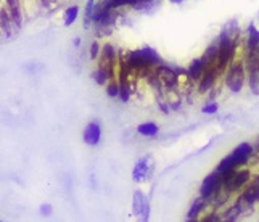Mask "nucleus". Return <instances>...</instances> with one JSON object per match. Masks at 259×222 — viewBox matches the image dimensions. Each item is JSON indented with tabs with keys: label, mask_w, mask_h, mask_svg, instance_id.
Here are the masks:
<instances>
[{
	"label": "nucleus",
	"mask_w": 259,
	"mask_h": 222,
	"mask_svg": "<svg viewBox=\"0 0 259 222\" xmlns=\"http://www.w3.org/2000/svg\"><path fill=\"white\" fill-rule=\"evenodd\" d=\"M126 60H127V63H129L132 71H136V73H145V74L150 69H155V68L163 65L161 57H159L158 53L150 47H144V49L129 52Z\"/></svg>",
	"instance_id": "nucleus-1"
},
{
	"label": "nucleus",
	"mask_w": 259,
	"mask_h": 222,
	"mask_svg": "<svg viewBox=\"0 0 259 222\" xmlns=\"http://www.w3.org/2000/svg\"><path fill=\"white\" fill-rule=\"evenodd\" d=\"M95 5L97 2L95 0H87V5H85V12H84V26H89L92 23V18H94V10H95Z\"/></svg>",
	"instance_id": "nucleus-19"
},
{
	"label": "nucleus",
	"mask_w": 259,
	"mask_h": 222,
	"mask_svg": "<svg viewBox=\"0 0 259 222\" xmlns=\"http://www.w3.org/2000/svg\"><path fill=\"white\" fill-rule=\"evenodd\" d=\"M246 81H248V73L245 66V58L243 57L235 58L224 73V84L232 94H238L243 91Z\"/></svg>",
	"instance_id": "nucleus-2"
},
{
	"label": "nucleus",
	"mask_w": 259,
	"mask_h": 222,
	"mask_svg": "<svg viewBox=\"0 0 259 222\" xmlns=\"http://www.w3.org/2000/svg\"><path fill=\"white\" fill-rule=\"evenodd\" d=\"M218 110H219V105L216 102H209V103H206L201 108V113L203 114H216Z\"/></svg>",
	"instance_id": "nucleus-24"
},
{
	"label": "nucleus",
	"mask_w": 259,
	"mask_h": 222,
	"mask_svg": "<svg viewBox=\"0 0 259 222\" xmlns=\"http://www.w3.org/2000/svg\"><path fill=\"white\" fill-rule=\"evenodd\" d=\"M206 69H208V68H206V65H204L203 58H195V60L192 61V63H190L189 66H187L184 76H185L187 79H189V81H192V82H198Z\"/></svg>",
	"instance_id": "nucleus-10"
},
{
	"label": "nucleus",
	"mask_w": 259,
	"mask_h": 222,
	"mask_svg": "<svg viewBox=\"0 0 259 222\" xmlns=\"http://www.w3.org/2000/svg\"><path fill=\"white\" fill-rule=\"evenodd\" d=\"M119 92H121L119 82L116 79H110L108 84H106V95L111 97V99H116V97H119Z\"/></svg>",
	"instance_id": "nucleus-18"
},
{
	"label": "nucleus",
	"mask_w": 259,
	"mask_h": 222,
	"mask_svg": "<svg viewBox=\"0 0 259 222\" xmlns=\"http://www.w3.org/2000/svg\"><path fill=\"white\" fill-rule=\"evenodd\" d=\"M81 43V39H74V46H79Z\"/></svg>",
	"instance_id": "nucleus-31"
},
{
	"label": "nucleus",
	"mask_w": 259,
	"mask_h": 222,
	"mask_svg": "<svg viewBox=\"0 0 259 222\" xmlns=\"http://www.w3.org/2000/svg\"><path fill=\"white\" fill-rule=\"evenodd\" d=\"M201 222H221V217L218 214H208Z\"/></svg>",
	"instance_id": "nucleus-27"
},
{
	"label": "nucleus",
	"mask_w": 259,
	"mask_h": 222,
	"mask_svg": "<svg viewBox=\"0 0 259 222\" xmlns=\"http://www.w3.org/2000/svg\"><path fill=\"white\" fill-rule=\"evenodd\" d=\"M39 212H40V214H42V216H46V217H49V216H52V212H53V209H52V206L49 205V203H46V205H42V206H40Z\"/></svg>",
	"instance_id": "nucleus-26"
},
{
	"label": "nucleus",
	"mask_w": 259,
	"mask_h": 222,
	"mask_svg": "<svg viewBox=\"0 0 259 222\" xmlns=\"http://www.w3.org/2000/svg\"><path fill=\"white\" fill-rule=\"evenodd\" d=\"M222 177H224V190L229 193H237L238 190H243L251 182V172L248 169H240V167L227 174H222Z\"/></svg>",
	"instance_id": "nucleus-3"
},
{
	"label": "nucleus",
	"mask_w": 259,
	"mask_h": 222,
	"mask_svg": "<svg viewBox=\"0 0 259 222\" xmlns=\"http://www.w3.org/2000/svg\"><path fill=\"white\" fill-rule=\"evenodd\" d=\"M102 2L108 8H114V10L122 7H129V0H102Z\"/></svg>",
	"instance_id": "nucleus-23"
},
{
	"label": "nucleus",
	"mask_w": 259,
	"mask_h": 222,
	"mask_svg": "<svg viewBox=\"0 0 259 222\" xmlns=\"http://www.w3.org/2000/svg\"><path fill=\"white\" fill-rule=\"evenodd\" d=\"M8 5V12L12 16V23L15 29H20L23 24V16H21V0H5Z\"/></svg>",
	"instance_id": "nucleus-12"
},
{
	"label": "nucleus",
	"mask_w": 259,
	"mask_h": 222,
	"mask_svg": "<svg viewBox=\"0 0 259 222\" xmlns=\"http://www.w3.org/2000/svg\"><path fill=\"white\" fill-rule=\"evenodd\" d=\"M77 16H79V7L77 5H71L69 8H66V12L63 15V23H65V26L74 24V21L77 20Z\"/></svg>",
	"instance_id": "nucleus-17"
},
{
	"label": "nucleus",
	"mask_w": 259,
	"mask_h": 222,
	"mask_svg": "<svg viewBox=\"0 0 259 222\" xmlns=\"http://www.w3.org/2000/svg\"><path fill=\"white\" fill-rule=\"evenodd\" d=\"M222 189H224V177H222L221 172L214 171L209 175L204 177V181L200 187V197L204 200L214 198V195L219 193Z\"/></svg>",
	"instance_id": "nucleus-5"
},
{
	"label": "nucleus",
	"mask_w": 259,
	"mask_h": 222,
	"mask_svg": "<svg viewBox=\"0 0 259 222\" xmlns=\"http://www.w3.org/2000/svg\"><path fill=\"white\" fill-rule=\"evenodd\" d=\"M248 163H249V158L245 156V155H242V153H240L238 150L235 148L234 152H232L230 155H227V156L218 164L216 171L221 172V174H227V172H230V171L238 169L240 166H246Z\"/></svg>",
	"instance_id": "nucleus-7"
},
{
	"label": "nucleus",
	"mask_w": 259,
	"mask_h": 222,
	"mask_svg": "<svg viewBox=\"0 0 259 222\" xmlns=\"http://www.w3.org/2000/svg\"><path fill=\"white\" fill-rule=\"evenodd\" d=\"M257 150H259V142H257Z\"/></svg>",
	"instance_id": "nucleus-33"
},
{
	"label": "nucleus",
	"mask_w": 259,
	"mask_h": 222,
	"mask_svg": "<svg viewBox=\"0 0 259 222\" xmlns=\"http://www.w3.org/2000/svg\"><path fill=\"white\" fill-rule=\"evenodd\" d=\"M159 110H163L164 114H169V106H167V103H159Z\"/></svg>",
	"instance_id": "nucleus-29"
},
{
	"label": "nucleus",
	"mask_w": 259,
	"mask_h": 222,
	"mask_svg": "<svg viewBox=\"0 0 259 222\" xmlns=\"http://www.w3.org/2000/svg\"><path fill=\"white\" fill-rule=\"evenodd\" d=\"M132 212L137 222L150 220V201L142 190H136L132 195Z\"/></svg>",
	"instance_id": "nucleus-6"
},
{
	"label": "nucleus",
	"mask_w": 259,
	"mask_h": 222,
	"mask_svg": "<svg viewBox=\"0 0 259 222\" xmlns=\"http://www.w3.org/2000/svg\"><path fill=\"white\" fill-rule=\"evenodd\" d=\"M137 132L145 137H155V136H158L159 127L156 122H144L137 127Z\"/></svg>",
	"instance_id": "nucleus-14"
},
{
	"label": "nucleus",
	"mask_w": 259,
	"mask_h": 222,
	"mask_svg": "<svg viewBox=\"0 0 259 222\" xmlns=\"http://www.w3.org/2000/svg\"><path fill=\"white\" fill-rule=\"evenodd\" d=\"M221 77V73L216 69V68H208L204 71V74L201 76V79L198 81V85H196V91L200 94H206V92H211L214 85H216L218 79Z\"/></svg>",
	"instance_id": "nucleus-9"
},
{
	"label": "nucleus",
	"mask_w": 259,
	"mask_h": 222,
	"mask_svg": "<svg viewBox=\"0 0 259 222\" xmlns=\"http://www.w3.org/2000/svg\"><path fill=\"white\" fill-rule=\"evenodd\" d=\"M248 85H249V91L254 95H259V73L248 74Z\"/></svg>",
	"instance_id": "nucleus-22"
},
{
	"label": "nucleus",
	"mask_w": 259,
	"mask_h": 222,
	"mask_svg": "<svg viewBox=\"0 0 259 222\" xmlns=\"http://www.w3.org/2000/svg\"><path fill=\"white\" fill-rule=\"evenodd\" d=\"M158 73L166 91H174V88H177L179 82H181V76L185 74V71L161 65V66H158Z\"/></svg>",
	"instance_id": "nucleus-8"
},
{
	"label": "nucleus",
	"mask_w": 259,
	"mask_h": 222,
	"mask_svg": "<svg viewBox=\"0 0 259 222\" xmlns=\"http://www.w3.org/2000/svg\"><path fill=\"white\" fill-rule=\"evenodd\" d=\"M201 58L204 61V65H206V68H216L218 58H219V43H218V40L209 43L208 49L203 52Z\"/></svg>",
	"instance_id": "nucleus-13"
},
{
	"label": "nucleus",
	"mask_w": 259,
	"mask_h": 222,
	"mask_svg": "<svg viewBox=\"0 0 259 222\" xmlns=\"http://www.w3.org/2000/svg\"><path fill=\"white\" fill-rule=\"evenodd\" d=\"M169 2H172V4H182V2H185V0H169Z\"/></svg>",
	"instance_id": "nucleus-30"
},
{
	"label": "nucleus",
	"mask_w": 259,
	"mask_h": 222,
	"mask_svg": "<svg viewBox=\"0 0 259 222\" xmlns=\"http://www.w3.org/2000/svg\"><path fill=\"white\" fill-rule=\"evenodd\" d=\"M102 49L103 47H100V43H98V40H94L92 42V46H91V58L95 61L97 58H100V55H102Z\"/></svg>",
	"instance_id": "nucleus-25"
},
{
	"label": "nucleus",
	"mask_w": 259,
	"mask_h": 222,
	"mask_svg": "<svg viewBox=\"0 0 259 222\" xmlns=\"http://www.w3.org/2000/svg\"><path fill=\"white\" fill-rule=\"evenodd\" d=\"M94 79H95V82L98 84V85H105V84H108V81H110V76L105 73V71L100 68V66H97V69L94 71Z\"/></svg>",
	"instance_id": "nucleus-20"
},
{
	"label": "nucleus",
	"mask_w": 259,
	"mask_h": 222,
	"mask_svg": "<svg viewBox=\"0 0 259 222\" xmlns=\"http://www.w3.org/2000/svg\"><path fill=\"white\" fill-rule=\"evenodd\" d=\"M185 222H198V220H196V219H189V217H187V220Z\"/></svg>",
	"instance_id": "nucleus-32"
},
{
	"label": "nucleus",
	"mask_w": 259,
	"mask_h": 222,
	"mask_svg": "<svg viewBox=\"0 0 259 222\" xmlns=\"http://www.w3.org/2000/svg\"><path fill=\"white\" fill-rule=\"evenodd\" d=\"M0 21H2V31L7 37H10L12 35V16H10V12H7L5 8H2V12H0Z\"/></svg>",
	"instance_id": "nucleus-15"
},
{
	"label": "nucleus",
	"mask_w": 259,
	"mask_h": 222,
	"mask_svg": "<svg viewBox=\"0 0 259 222\" xmlns=\"http://www.w3.org/2000/svg\"><path fill=\"white\" fill-rule=\"evenodd\" d=\"M204 198H196L193 203H192V206H190V209H189V212H187V217L189 219H198V216H200V212L203 211V208H204Z\"/></svg>",
	"instance_id": "nucleus-16"
},
{
	"label": "nucleus",
	"mask_w": 259,
	"mask_h": 222,
	"mask_svg": "<svg viewBox=\"0 0 259 222\" xmlns=\"http://www.w3.org/2000/svg\"><path fill=\"white\" fill-rule=\"evenodd\" d=\"M155 174V159L151 155L142 156L134 166L132 171V179L136 182H148Z\"/></svg>",
	"instance_id": "nucleus-4"
},
{
	"label": "nucleus",
	"mask_w": 259,
	"mask_h": 222,
	"mask_svg": "<svg viewBox=\"0 0 259 222\" xmlns=\"http://www.w3.org/2000/svg\"><path fill=\"white\" fill-rule=\"evenodd\" d=\"M40 2H42V5L46 7V8H50V7H52L53 4L57 2V0H40Z\"/></svg>",
	"instance_id": "nucleus-28"
},
{
	"label": "nucleus",
	"mask_w": 259,
	"mask_h": 222,
	"mask_svg": "<svg viewBox=\"0 0 259 222\" xmlns=\"http://www.w3.org/2000/svg\"><path fill=\"white\" fill-rule=\"evenodd\" d=\"M82 139H84V144L91 145V147L98 145V142H100V139H102L100 124H98V122H89L85 126V129H84Z\"/></svg>",
	"instance_id": "nucleus-11"
},
{
	"label": "nucleus",
	"mask_w": 259,
	"mask_h": 222,
	"mask_svg": "<svg viewBox=\"0 0 259 222\" xmlns=\"http://www.w3.org/2000/svg\"><path fill=\"white\" fill-rule=\"evenodd\" d=\"M119 85H121L119 99H121L122 102H129L131 95H132V88H131V84H129V81H119Z\"/></svg>",
	"instance_id": "nucleus-21"
}]
</instances>
